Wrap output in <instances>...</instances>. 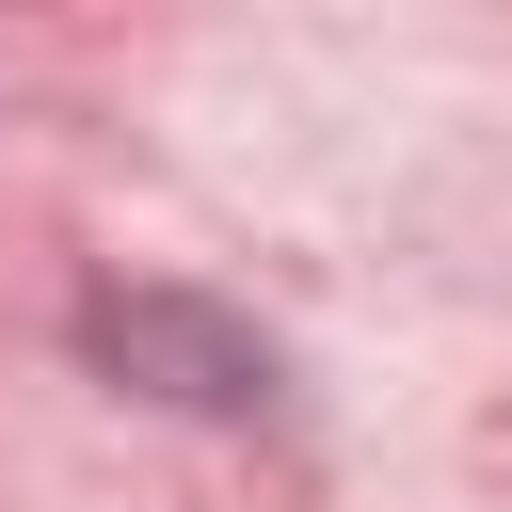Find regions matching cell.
<instances>
[{"instance_id": "obj_1", "label": "cell", "mask_w": 512, "mask_h": 512, "mask_svg": "<svg viewBox=\"0 0 512 512\" xmlns=\"http://www.w3.org/2000/svg\"><path fill=\"white\" fill-rule=\"evenodd\" d=\"M96 352L112 368H176V400H256L272 368L224 336V320H192V304H96Z\"/></svg>"}]
</instances>
